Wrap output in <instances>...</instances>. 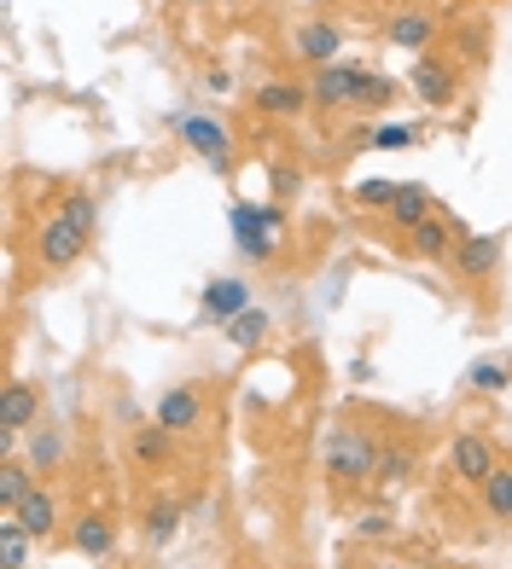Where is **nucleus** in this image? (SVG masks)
<instances>
[{
    "instance_id": "f257e3e1",
    "label": "nucleus",
    "mask_w": 512,
    "mask_h": 569,
    "mask_svg": "<svg viewBox=\"0 0 512 569\" xmlns=\"http://www.w3.org/2000/svg\"><path fill=\"white\" fill-rule=\"evenodd\" d=\"M321 465H326V477L338 482V488H362V482H373V477H378L384 453H378V442H373L367 430H355V425H332L326 448H321Z\"/></svg>"
},
{
    "instance_id": "f03ea898",
    "label": "nucleus",
    "mask_w": 512,
    "mask_h": 569,
    "mask_svg": "<svg viewBox=\"0 0 512 569\" xmlns=\"http://www.w3.org/2000/svg\"><path fill=\"white\" fill-rule=\"evenodd\" d=\"M227 227H234V250L245 256V262H274L286 216H279L274 203H234V210H227Z\"/></svg>"
},
{
    "instance_id": "7ed1b4c3",
    "label": "nucleus",
    "mask_w": 512,
    "mask_h": 569,
    "mask_svg": "<svg viewBox=\"0 0 512 569\" xmlns=\"http://www.w3.org/2000/svg\"><path fill=\"white\" fill-rule=\"evenodd\" d=\"M88 232L93 227H82V221H76V216H47L41 227H36V262L41 268H76V262H82V256H88Z\"/></svg>"
},
{
    "instance_id": "20e7f679",
    "label": "nucleus",
    "mask_w": 512,
    "mask_h": 569,
    "mask_svg": "<svg viewBox=\"0 0 512 569\" xmlns=\"http://www.w3.org/2000/svg\"><path fill=\"white\" fill-rule=\"evenodd\" d=\"M169 128L181 134V146H193V158L204 163V169H227L234 163V140H227V128L216 122V117H198V111H175L169 117Z\"/></svg>"
},
{
    "instance_id": "39448f33",
    "label": "nucleus",
    "mask_w": 512,
    "mask_h": 569,
    "mask_svg": "<svg viewBox=\"0 0 512 569\" xmlns=\"http://www.w3.org/2000/svg\"><path fill=\"white\" fill-rule=\"evenodd\" d=\"M309 99L321 111H349V106H362V64H321L315 70V82H309Z\"/></svg>"
},
{
    "instance_id": "423d86ee",
    "label": "nucleus",
    "mask_w": 512,
    "mask_h": 569,
    "mask_svg": "<svg viewBox=\"0 0 512 569\" xmlns=\"http://www.w3.org/2000/svg\"><path fill=\"white\" fill-rule=\"evenodd\" d=\"M501 256H506V239L501 232H460V244H454V273L460 279H490L501 268Z\"/></svg>"
},
{
    "instance_id": "0eeeda50",
    "label": "nucleus",
    "mask_w": 512,
    "mask_h": 569,
    "mask_svg": "<svg viewBox=\"0 0 512 569\" xmlns=\"http://www.w3.org/2000/svg\"><path fill=\"white\" fill-rule=\"evenodd\" d=\"M407 88H414V99H420L425 111H449V106H454V93H460L454 70H449V64H437L431 53H420V59H414V70H407Z\"/></svg>"
},
{
    "instance_id": "6e6552de",
    "label": "nucleus",
    "mask_w": 512,
    "mask_h": 569,
    "mask_svg": "<svg viewBox=\"0 0 512 569\" xmlns=\"http://www.w3.org/2000/svg\"><path fill=\"white\" fill-rule=\"evenodd\" d=\"M292 53L303 59V64H338V53H344V30L338 23H326V18H309L303 30L292 36Z\"/></svg>"
},
{
    "instance_id": "1a4fd4ad",
    "label": "nucleus",
    "mask_w": 512,
    "mask_h": 569,
    "mask_svg": "<svg viewBox=\"0 0 512 569\" xmlns=\"http://www.w3.org/2000/svg\"><path fill=\"white\" fill-rule=\"evenodd\" d=\"M198 308H204V320H210V326H227L234 315H245V308H250V284L239 273L210 279V284H204V297H198Z\"/></svg>"
},
{
    "instance_id": "9d476101",
    "label": "nucleus",
    "mask_w": 512,
    "mask_h": 569,
    "mask_svg": "<svg viewBox=\"0 0 512 569\" xmlns=\"http://www.w3.org/2000/svg\"><path fill=\"white\" fill-rule=\"evenodd\" d=\"M431 36H437V18L420 12V7H402V12H391V23H384V41H391L396 53H425Z\"/></svg>"
},
{
    "instance_id": "9b49d317",
    "label": "nucleus",
    "mask_w": 512,
    "mask_h": 569,
    "mask_svg": "<svg viewBox=\"0 0 512 569\" xmlns=\"http://www.w3.org/2000/svg\"><path fill=\"white\" fill-rule=\"evenodd\" d=\"M449 465H454V477H460V482H477V488H483V482L495 477V448L483 442V436H472V430H466V436H454Z\"/></svg>"
},
{
    "instance_id": "f8f14e48",
    "label": "nucleus",
    "mask_w": 512,
    "mask_h": 569,
    "mask_svg": "<svg viewBox=\"0 0 512 569\" xmlns=\"http://www.w3.org/2000/svg\"><path fill=\"white\" fill-rule=\"evenodd\" d=\"M36 412H41V401H36V390L30 383H7V390H0V430H7V442H18L23 430L36 425Z\"/></svg>"
},
{
    "instance_id": "ddd939ff",
    "label": "nucleus",
    "mask_w": 512,
    "mask_h": 569,
    "mask_svg": "<svg viewBox=\"0 0 512 569\" xmlns=\"http://www.w3.org/2000/svg\"><path fill=\"white\" fill-rule=\"evenodd\" d=\"M204 419V396L198 390H164L158 396V412H151V425H164L169 436H181Z\"/></svg>"
},
{
    "instance_id": "4468645a",
    "label": "nucleus",
    "mask_w": 512,
    "mask_h": 569,
    "mask_svg": "<svg viewBox=\"0 0 512 569\" xmlns=\"http://www.w3.org/2000/svg\"><path fill=\"white\" fill-rule=\"evenodd\" d=\"M70 540H76V552H88V558H111L117 552V523L106 511H82L76 529H70Z\"/></svg>"
},
{
    "instance_id": "2eb2a0df",
    "label": "nucleus",
    "mask_w": 512,
    "mask_h": 569,
    "mask_svg": "<svg viewBox=\"0 0 512 569\" xmlns=\"http://www.w3.org/2000/svg\"><path fill=\"white\" fill-rule=\"evenodd\" d=\"M460 232H466V227H454V221H443V216H425V221L414 227V256H425V262H449L454 244H460Z\"/></svg>"
},
{
    "instance_id": "dca6fc26",
    "label": "nucleus",
    "mask_w": 512,
    "mask_h": 569,
    "mask_svg": "<svg viewBox=\"0 0 512 569\" xmlns=\"http://www.w3.org/2000/svg\"><path fill=\"white\" fill-rule=\"evenodd\" d=\"M309 106H315V99H309L303 82H263V88H256V111H263V117H303Z\"/></svg>"
},
{
    "instance_id": "f3484780",
    "label": "nucleus",
    "mask_w": 512,
    "mask_h": 569,
    "mask_svg": "<svg viewBox=\"0 0 512 569\" xmlns=\"http://www.w3.org/2000/svg\"><path fill=\"white\" fill-rule=\"evenodd\" d=\"M12 517H18V523H23V529H30L36 540H47V535H53V529H59V500H53V495H47V488L36 482V488H30V495H23V506H18Z\"/></svg>"
},
{
    "instance_id": "a211bd4d",
    "label": "nucleus",
    "mask_w": 512,
    "mask_h": 569,
    "mask_svg": "<svg viewBox=\"0 0 512 569\" xmlns=\"http://www.w3.org/2000/svg\"><path fill=\"white\" fill-rule=\"evenodd\" d=\"M30 488H36V465L30 459H7V465H0V517H12Z\"/></svg>"
},
{
    "instance_id": "6ab92c4d",
    "label": "nucleus",
    "mask_w": 512,
    "mask_h": 569,
    "mask_svg": "<svg viewBox=\"0 0 512 569\" xmlns=\"http://www.w3.org/2000/svg\"><path fill=\"white\" fill-rule=\"evenodd\" d=\"M425 216H431V187H420V180H402L396 203H391V221H396L402 232H414Z\"/></svg>"
},
{
    "instance_id": "aec40b11",
    "label": "nucleus",
    "mask_w": 512,
    "mask_h": 569,
    "mask_svg": "<svg viewBox=\"0 0 512 569\" xmlns=\"http://www.w3.org/2000/svg\"><path fill=\"white\" fill-rule=\"evenodd\" d=\"M221 331H227V343H234V349H256V343L268 338V308H256V302H250L245 315H234Z\"/></svg>"
},
{
    "instance_id": "412c9836",
    "label": "nucleus",
    "mask_w": 512,
    "mask_h": 569,
    "mask_svg": "<svg viewBox=\"0 0 512 569\" xmlns=\"http://www.w3.org/2000/svg\"><path fill=\"white\" fill-rule=\"evenodd\" d=\"M30 529L18 523V517H0V569H23V558H30Z\"/></svg>"
},
{
    "instance_id": "4be33fe9",
    "label": "nucleus",
    "mask_w": 512,
    "mask_h": 569,
    "mask_svg": "<svg viewBox=\"0 0 512 569\" xmlns=\"http://www.w3.org/2000/svg\"><path fill=\"white\" fill-rule=\"evenodd\" d=\"M175 535H181V506H175V500H158V506L146 511V540H151V547H169Z\"/></svg>"
},
{
    "instance_id": "5701e85b",
    "label": "nucleus",
    "mask_w": 512,
    "mask_h": 569,
    "mask_svg": "<svg viewBox=\"0 0 512 569\" xmlns=\"http://www.w3.org/2000/svg\"><path fill=\"white\" fill-rule=\"evenodd\" d=\"M466 383L483 390V396H501V390H512V367H506V360H472Z\"/></svg>"
},
{
    "instance_id": "b1692460",
    "label": "nucleus",
    "mask_w": 512,
    "mask_h": 569,
    "mask_svg": "<svg viewBox=\"0 0 512 569\" xmlns=\"http://www.w3.org/2000/svg\"><path fill=\"white\" fill-rule=\"evenodd\" d=\"M483 511L501 517V523L512 517V465H495V477L483 482Z\"/></svg>"
},
{
    "instance_id": "393cba45",
    "label": "nucleus",
    "mask_w": 512,
    "mask_h": 569,
    "mask_svg": "<svg viewBox=\"0 0 512 569\" xmlns=\"http://www.w3.org/2000/svg\"><path fill=\"white\" fill-rule=\"evenodd\" d=\"M355 203H362V210H391L396 203V180H378V174H367V180H355Z\"/></svg>"
},
{
    "instance_id": "a878e982",
    "label": "nucleus",
    "mask_w": 512,
    "mask_h": 569,
    "mask_svg": "<svg viewBox=\"0 0 512 569\" xmlns=\"http://www.w3.org/2000/svg\"><path fill=\"white\" fill-rule=\"evenodd\" d=\"M59 459H65V436L59 430H30V465L36 471H53Z\"/></svg>"
},
{
    "instance_id": "bb28decb",
    "label": "nucleus",
    "mask_w": 512,
    "mask_h": 569,
    "mask_svg": "<svg viewBox=\"0 0 512 569\" xmlns=\"http://www.w3.org/2000/svg\"><path fill=\"white\" fill-rule=\"evenodd\" d=\"M135 459H146V465H164V459H169V430H164V425H146V430H135Z\"/></svg>"
},
{
    "instance_id": "cd10ccee",
    "label": "nucleus",
    "mask_w": 512,
    "mask_h": 569,
    "mask_svg": "<svg viewBox=\"0 0 512 569\" xmlns=\"http://www.w3.org/2000/svg\"><path fill=\"white\" fill-rule=\"evenodd\" d=\"M420 140V128L414 122H384V128H373V151H407V146H414Z\"/></svg>"
},
{
    "instance_id": "c85d7f7f",
    "label": "nucleus",
    "mask_w": 512,
    "mask_h": 569,
    "mask_svg": "<svg viewBox=\"0 0 512 569\" xmlns=\"http://www.w3.org/2000/svg\"><path fill=\"white\" fill-rule=\"evenodd\" d=\"M396 93L391 76H378V70H362V106H384V99Z\"/></svg>"
},
{
    "instance_id": "c756f323",
    "label": "nucleus",
    "mask_w": 512,
    "mask_h": 569,
    "mask_svg": "<svg viewBox=\"0 0 512 569\" xmlns=\"http://www.w3.org/2000/svg\"><path fill=\"white\" fill-rule=\"evenodd\" d=\"M297 180H303V174H297L292 163H268V192H274V198H292Z\"/></svg>"
},
{
    "instance_id": "7c9ffc66",
    "label": "nucleus",
    "mask_w": 512,
    "mask_h": 569,
    "mask_svg": "<svg viewBox=\"0 0 512 569\" xmlns=\"http://www.w3.org/2000/svg\"><path fill=\"white\" fill-rule=\"evenodd\" d=\"M407 471H414V459H407V453H384V465H378V477L391 482V488L407 482Z\"/></svg>"
},
{
    "instance_id": "2f4dec72",
    "label": "nucleus",
    "mask_w": 512,
    "mask_h": 569,
    "mask_svg": "<svg viewBox=\"0 0 512 569\" xmlns=\"http://www.w3.org/2000/svg\"><path fill=\"white\" fill-rule=\"evenodd\" d=\"M65 216H76L82 227H93V198H88V192H70V198H65Z\"/></svg>"
},
{
    "instance_id": "473e14b6",
    "label": "nucleus",
    "mask_w": 512,
    "mask_h": 569,
    "mask_svg": "<svg viewBox=\"0 0 512 569\" xmlns=\"http://www.w3.org/2000/svg\"><path fill=\"white\" fill-rule=\"evenodd\" d=\"M204 88H210V93H227V88H234V76H227V70L216 64L210 76H204Z\"/></svg>"
},
{
    "instance_id": "72a5a7b5",
    "label": "nucleus",
    "mask_w": 512,
    "mask_h": 569,
    "mask_svg": "<svg viewBox=\"0 0 512 569\" xmlns=\"http://www.w3.org/2000/svg\"><path fill=\"white\" fill-rule=\"evenodd\" d=\"M362 535H391V517H384V511H373V517H362Z\"/></svg>"
},
{
    "instance_id": "f704fd0d",
    "label": "nucleus",
    "mask_w": 512,
    "mask_h": 569,
    "mask_svg": "<svg viewBox=\"0 0 512 569\" xmlns=\"http://www.w3.org/2000/svg\"><path fill=\"white\" fill-rule=\"evenodd\" d=\"M210 7H245V0H210Z\"/></svg>"
},
{
    "instance_id": "c9c22d12",
    "label": "nucleus",
    "mask_w": 512,
    "mask_h": 569,
    "mask_svg": "<svg viewBox=\"0 0 512 569\" xmlns=\"http://www.w3.org/2000/svg\"><path fill=\"white\" fill-rule=\"evenodd\" d=\"M506 367H512V360H506Z\"/></svg>"
}]
</instances>
